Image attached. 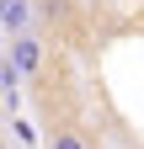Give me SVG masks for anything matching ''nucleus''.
I'll return each instance as SVG.
<instances>
[{"instance_id":"nucleus-1","label":"nucleus","mask_w":144,"mask_h":149,"mask_svg":"<svg viewBox=\"0 0 144 149\" xmlns=\"http://www.w3.org/2000/svg\"><path fill=\"white\" fill-rule=\"evenodd\" d=\"M11 64H16L22 80H38L43 74V37L38 32H16L11 37Z\"/></svg>"},{"instance_id":"nucleus-2","label":"nucleus","mask_w":144,"mask_h":149,"mask_svg":"<svg viewBox=\"0 0 144 149\" xmlns=\"http://www.w3.org/2000/svg\"><path fill=\"white\" fill-rule=\"evenodd\" d=\"M48 149H96V139L85 133V123L64 117V123H53V128H48Z\"/></svg>"},{"instance_id":"nucleus-3","label":"nucleus","mask_w":144,"mask_h":149,"mask_svg":"<svg viewBox=\"0 0 144 149\" xmlns=\"http://www.w3.org/2000/svg\"><path fill=\"white\" fill-rule=\"evenodd\" d=\"M32 22H38V6L32 0H0V32H32Z\"/></svg>"},{"instance_id":"nucleus-4","label":"nucleus","mask_w":144,"mask_h":149,"mask_svg":"<svg viewBox=\"0 0 144 149\" xmlns=\"http://www.w3.org/2000/svg\"><path fill=\"white\" fill-rule=\"evenodd\" d=\"M38 16L59 32H80V6L75 0H38Z\"/></svg>"},{"instance_id":"nucleus-5","label":"nucleus","mask_w":144,"mask_h":149,"mask_svg":"<svg viewBox=\"0 0 144 149\" xmlns=\"http://www.w3.org/2000/svg\"><path fill=\"white\" fill-rule=\"evenodd\" d=\"M0 149H11V144H6V139H0Z\"/></svg>"}]
</instances>
